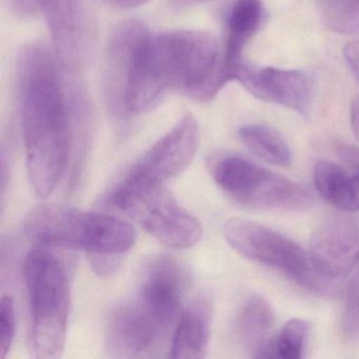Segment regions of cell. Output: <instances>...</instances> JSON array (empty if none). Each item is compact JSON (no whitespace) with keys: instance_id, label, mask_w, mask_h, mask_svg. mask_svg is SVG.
<instances>
[{"instance_id":"cell-1","label":"cell","mask_w":359,"mask_h":359,"mask_svg":"<svg viewBox=\"0 0 359 359\" xmlns=\"http://www.w3.org/2000/svg\"><path fill=\"white\" fill-rule=\"evenodd\" d=\"M66 72L45 46L34 43L20 53L18 92L27 169L43 198L55 190L72 159L77 132L92 119L87 94Z\"/></svg>"},{"instance_id":"cell-2","label":"cell","mask_w":359,"mask_h":359,"mask_svg":"<svg viewBox=\"0 0 359 359\" xmlns=\"http://www.w3.org/2000/svg\"><path fill=\"white\" fill-rule=\"evenodd\" d=\"M232 81L224 47L210 33L178 30L144 37L128 81L129 115L154 110L171 92L211 102Z\"/></svg>"},{"instance_id":"cell-3","label":"cell","mask_w":359,"mask_h":359,"mask_svg":"<svg viewBox=\"0 0 359 359\" xmlns=\"http://www.w3.org/2000/svg\"><path fill=\"white\" fill-rule=\"evenodd\" d=\"M27 236L46 247L83 250L90 255L121 256L135 243V231L121 218L43 203L24 222Z\"/></svg>"},{"instance_id":"cell-4","label":"cell","mask_w":359,"mask_h":359,"mask_svg":"<svg viewBox=\"0 0 359 359\" xmlns=\"http://www.w3.org/2000/svg\"><path fill=\"white\" fill-rule=\"evenodd\" d=\"M24 276L30 304L31 356H62L70 313V287L66 269L53 253L35 248L25 259Z\"/></svg>"},{"instance_id":"cell-5","label":"cell","mask_w":359,"mask_h":359,"mask_svg":"<svg viewBox=\"0 0 359 359\" xmlns=\"http://www.w3.org/2000/svg\"><path fill=\"white\" fill-rule=\"evenodd\" d=\"M111 203L129 214L149 234L173 249H189L203 236L201 222L184 209L163 184L121 180Z\"/></svg>"},{"instance_id":"cell-6","label":"cell","mask_w":359,"mask_h":359,"mask_svg":"<svg viewBox=\"0 0 359 359\" xmlns=\"http://www.w3.org/2000/svg\"><path fill=\"white\" fill-rule=\"evenodd\" d=\"M210 168L219 188L245 207L300 211L312 205V197L299 184L243 157L224 155L214 159Z\"/></svg>"},{"instance_id":"cell-7","label":"cell","mask_w":359,"mask_h":359,"mask_svg":"<svg viewBox=\"0 0 359 359\" xmlns=\"http://www.w3.org/2000/svg\"><path fill=\"white\" fill-rule=\"evenodd\" d=\"M224 236L237 253L277 269L306 289L321 293L337 291V287L317 274L309 252L306 253L287 237L257 222L233 218L224 224Z\"/></svg>"},{"instance_id":"cell-8","label":"cell","mask_w":359,"mask_h":359,"mask_svg":"<svg viewBox=\"0 0 359 359\" xmlns=\"http://www.w3.org/2000/svg\"><path fill=\"white\" fill-rule=\"evenodd\" d=\"M22 18L43 14L56 55L69 72L81 68L90 45L89 20L83 0H10Z\"/></svg>"},{"instance_id":"cell-9","label":"cell","mask_w":359,"mask_h":359,"mask_svg":"<svg viewBox=\"0 0 359 359\" xmlns=\"http://www.w3.org/2000/svg\"><path fill=\"white\" fill-rule=\"evenodd\" d=\"M201 142L198 123L186 114L159 138L126 174L123 180L140 184H163L187 169Z\"/></svg>"},{"instance_id":"cell-10","label":"cell","mask_w":359,"mask_h":359,"mask_svg":"<svg viewBox=\"0 0 359 359\" xmlns=\"http://www.w3.org/2000/svg\"><path fill=\"white\" fill-rule=\"evenodd\" d=\"M171 330L134 297L110 313L107 350L111 356L123 358L156 356Z\"/></svg>"},{"instance_id":"cell-11","label":"cell","mask_w":359,"mask_h":359,"mask_svg":"<svg viewBox=\"0 0 359 359\" xmlns=\"http://www.w3.org/2000/svg\"><path fill=\"white\" fill-rule=\"evenodd\" d=\"M313 268L338 287L359 264V226L346 218H332L313 232L309 250Z\"/></svg>"},{"instance_id":"cell-12","label":"cell","mask_w":359,"mask_h":359,"mask_svg":"<svg viewBox=\"0 0 359 359\" xmlns=\"http://www.w3.org/2000/svg\"><path fill=\"white\" fill-rule=\"evenodd\" d=\"M231 74L232 81H239L264 102H276L304 116L310 112L314 83L304 71L277 68L256 71L241 60L233 67Z\"/></svg>"},{"instance_id":"cell-13","label":"cell","mask_w":359,"mask_h":359,"mask_svg":"<svg viewBox=\"0 0 359 359\" xmlns=\"http://www.w3.org/2000/svg\"><path fill=\"white\" fill-rule=\"evenodd\" d=\"M150 32L137 20L119 22L109 36L104 57V92L107 107L117 119L129 117L126 95L134 55L140 41Z\"/></svg>"},{"instance_id":"cell-14","label":"cell","mask_w":359,"mask_h":359,"mask_svg":"<svg viewBox=\"0 0 359 359\" xmlns=\"http://www.w3.org/2000/svg\"><path fill=\"white\" fill-rule=\"evenodd\" d=\"M189 283L182 264L173 258H156L144 269L135 297L172 329L182 314Z\"/></svg>"},{"instance_id":"cell-15","label":"cell","mask_w":359,"mask_h":359,"mask_svg":"<svg viewBox=\"0 0 359 359\" xmlns=\"http://www.w3.org/2000/svg\"><path fill=\"white\" fill-rule=\"evenodd\" d=\"M213 306L210 298L198 295L193 298L182 314L172 335L170 357L198 359L205 356L211 333Z\"/></svg>"},{"instance_id":"cell-16","label":"cell","mask_w":359,"mask_h":359,"mask_svg":"<svg viewBox=\"0 0 359 359\" xmlns=\"http://www.w3.org/2000/svg\"><path fill=\"white\" fill-rule=\"evenodd\" d=\"M274 323L272 308L262 296H251L241 308L237 318V334L253 358L266 357Z\"/></svg>"},{"instance_id":"cell-17","label":"cell","mask_w":359,"mask_h":359,"mask_svg":"<svg viewBox=\"0 0 359 359\" xmlns=\"http://www.w3.org/2000/svg\"><path fill=\"white\" fill-rule=\"evenodd\" d=\"M315 188L327 203L346 212H359V175L331 161L314 168Z\"/></svg>"},{"instance_id":"cell-18","label":"cell","mask_w":359,"mask_h":359,"mask_svg":"<svg viewBox=\"0 0 359 359\" xmlns=\"http://www.w3.org/2000/svg\"><path fill=\"white\" fill-rule=\"evenodd\" d=\"M262 20L260 0H236L228 18L224 45L229 68L243 60L241 53L250 39L257 32Z\"/></svg>"},{"instance_id":"cell-19","label":"cell","mask_w":359,"mask_h":359,"mask_svg":"<svg viewBox=\"0 0 359 359\" xmlns=\"http://www.w3.org/2000/svg\"><path fill=\"white\" fill-rule=\"evenodd\" d=\"M239 140L255 156L272 165L287 167L291 163V151L283 136L264 125H245L239 128Z\"/></svg>"},{"instance_id":"cell-20","label":"cell","mask_w":359,"mask_h":359,"mask_svg":"<svg viewBox=\"0 0 359 359\" xmlns=\"http://www.w3.org/2000/svg\"><path fill=\"white\" fill-rule=\"evenodd\" d=\"M310 332L309 321L300 318L290 319L280 331L271 338L264 358H302Z\"/></svg>"},{"instance_id":"cell-21","label":"cell","mask_w":359,"mask_h":359,"mask_svg":"<svg viewBox=\"0 0 359 359\" xmlns=\"http://www.w3.org/2000/svg\"><path fill=\"white\" fill-rule=\"evenodd\" d=\"M327 26L340 34L359 35V0H323Z\"/></svg>"},{"instance_id":"cell-22","label":"cell","mask_w":359,"mask_h":359,"mask_svg":"<svg viewBox=\"0 0 359 359\" xmlns=\"http://www.w3.org/2000/svg\"><path fill=\"white\" fill-rule=\"evenodd\" d=\"M341 332L350 341L359 340V269L346 285Z\"/></svg>"},{"instance_id":"cell-23","label":"cell","mask_w":359,"mask_h":359,"mask_svg":"<svg viewBox=\"0 0 359 359\" xmlns=\"http://www.w3.org/2000/svg\"><path fill=\"white\" fill-rule=\"evenodd\" d=\"M1 331H0V358H6L11 350L15 337L16 316L13 298L4 296L0 306Z\"/></svg>"},{"instance_id":"cell-24","label":"cell","mask_w":359,"mask_h":359,"mask_svg":"<svg viewBox=\"0 0 359 359\" xmlns=\"http://www.w3.org/2000/svg\"><path fill=\"white\" fill-rule=\"evenodd\" d=\"M336 152L346 169L359 175V148L354 144L338 142L335 147Z\"/></svg>"},{"instance_id":"cell-25","label":"cell","mask_w":359,"mask_h":359,"mask_svg":"<svg viewBox=\"0 0 359 359\" xmlns=\"http://www.w3.org/2000/svg\"><path fill=\"white\" fill-rule=\"evenodd\" d=\"M344 55L348 68L359 83V41L348 43L344 47Z\"/></svg>"},{"instance_id":"cell-26","label":"cell","mask_w":359,"mask_h":359,"mask_svg":"<svg viewBox=\"0 0 359 359\" xmlns=\"http://www.w3.org/2000/svg\"><path fill=\"white\" fill-rule=\"evenodd\" d=\"M104 1L118 9L129 10L142 7L150 3L151 0H104Z\"/></svg>"},{"instance_id":"cell-27","label":"cell","mask_w":359,"mask_h":359,"mask_svg":"<svg viewBox=\"0 0 359 359\" xmlns=\"http://www.w3.org/2000/svg\"><path fill=\"white\" fill-rule=\"evenodd\" d=\"M350 121L353 133L359 140V96H357L351 104Z\"/></svg>"}]
</instances>
